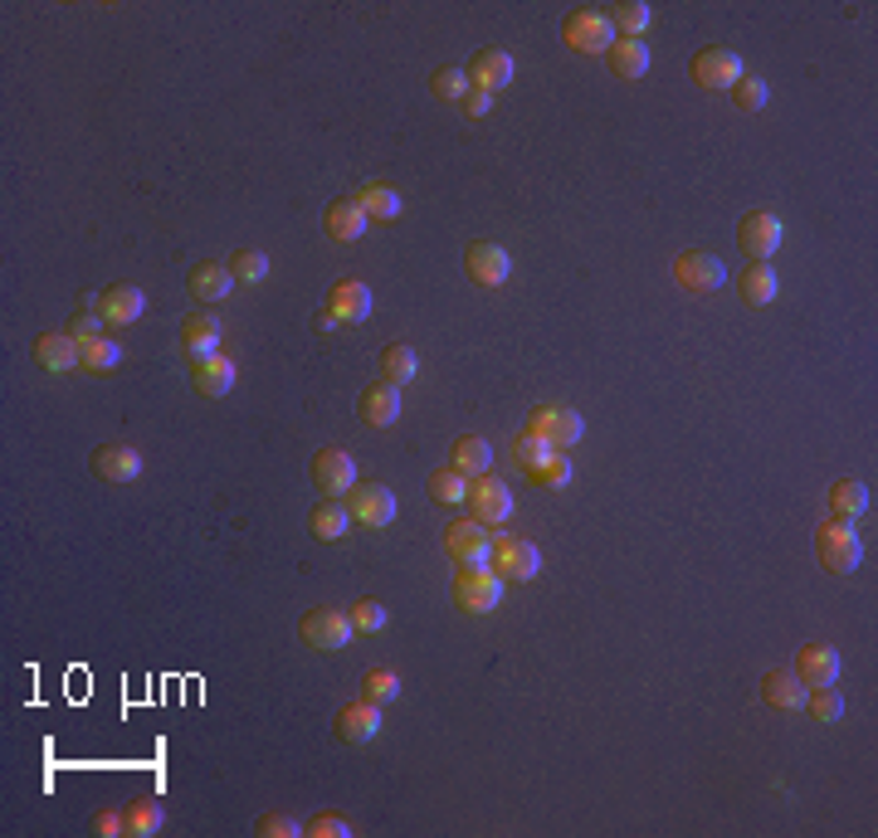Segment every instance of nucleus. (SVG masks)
<instances>
[{
    "label": "nucleus",
    "mask_w": 878,
    "mask_h": 838,
    "mask_svg": "<svg viewBox=\"0 0 878 838\" xmlns=\"http://www.w3.org/2000/svg\"><path fill=\"white\" fill-rule=\"evenodd\" d=\"M571 478H577V468H571V459L561 454V449H557V454H551V459L542 463V468L533 473V483H537V488H551V493H561Z\"/></svg>",
    "instance_id": "nucleus-41"
},
{
    "label": "nucleus",
    "mask_w": 878,
    "mask_h": 838,
    "mask_svg": "<svg viewBox=\"0 0 878 838\" xmlns=\"http://www.w3.org/2000/svg\"><path fill=\"white\" fill-rule=\"evenodd\" d=\"M469 483H474V478H464L459 468L430 473V497L439 507H459V503H469Z\"/></svg>",
    "instance_id": "nucleus-37"
},
{
    "label": "nucleus",
    "mask_w": 878,
    "mask_h": 838,
    "mask_svg": "<svg viewBox=\"0 0 878 838\" xmlns=\"http://www.w3.org/2000/svg\"><path fill=\"white\" fill-rule=\"evenodd\" d=\"M459 108H464V118H489V112H493V93H483V88H469Z\"/></svg>",
    "instance_id": "nucleus-51"
},
{
    "label": "nucleus",
    "mask_w": 878,
    "mask_h": 838,
    "mask_svg": "<svg viewBox=\"0 0 878 838\" xmlns=\"http://www.w3.org/2000/svg\"><path fill=\"white\" fill-rule=\"evenodd\" d=\"M605 59H611V69H615V74L635 84V78H645V74H649V44H645V40H615Z\"/></svg>",
    "instance_id": "nucleus-29"
},
{
    "label": "nucleus",
    "mask_w": 878,
    "mask_h": 838,
    "mask_svg": "<svg viewBox=\"0 0 878 838\" xmlns=\"http://www.w3.org/2000/svg\"><path fill=\"white\" fill-rule=\"evenodd\" d=\"M337 736H342L347 746H371L381 736V702H371V697L347 702V707L337 712Z\"/></svg>",
    "instance_id": "nucleus-14"
},
{
    "label": "nucleus",
    "mask_w": 878,
    "mask_h": 838,
    "mask_svg": "<svg viewBox=\"0 0 878 838\" xmlns=\"http://www.w3.org/2000/svg\"><path fill=\"white\" fill-rule=\"evenodd\" d=\"M742 74H747V64H742V54L727 49V44H713V49L693 54V84L707 88V93H723V88H732Z\"/></svg>",
    "instance_id": "nucleus-8"
},
{
    "label": "nucleus",
    "mask_w": 878,
    "mask_h": 838,
    "mask_svg": "<svg viewBox=\"0 0 878 838\" xmlns=\"http://www.w3.org/2000/svg\"><path fill=\"white\" fill-rule=\"evenodd\" d=\"M469 74L464 69H439L435 78H430V93L435 98H445V103H464V93H469Z\"/></svg>",
    "instance_id": "nucleus-42"
},
{
    "label": "nucleus",
    "mask_w": 878,
    "mask_h": 838,
    "mask_svg": "<svg viewBox=\"0 0 878 838\" xmlns=\"http://www.w3.org/2000/svg\"><path fill=\"white\" fill-rule=\"evenodd\" d=\"M673 278H679L683 293H717L727 283V268L717 254H707V249H689V254L673 258Z\"/></svg>",
    "instance_id": "nucleus-11"
},
{
    "label": "nucleus",
    "mask_w": 878,
    "mask_h": 838,
    "mask_svg": "<svg viewBox=\"0 0 878 838\" xmlns=\"http://www.w3.org/2000/svg\"><path fill=\"white\" fill-rule=\"evenodd\" d=\"M308 527L318 541H342L347 527H352V512H347V503H318L308 517Z\"/></svg>",
    "instance_id": "nucleus-32"
},
{
    "label": "nucleus",
    "mask_w": 878,
    "mask_h": 838,
    "mask_svg": "<svg viewBox=\"0 0 878 838\" xmlns=\"http://www.w3.org/2000/svg\"><path fill=\"white\" fill-rule=\"evenodd\" d=\"M805 707H810V717L825 721V727L844 717V697L835 693V683H830V687H810V693H805Z\"/></svg>",
    "instance_id": "nucleus-39"
},
{
    "label": "nucleus",
    "mask_w": 878,
    "mask_h": 838,
    "mask_svg": "<svg viewBox=\"0 0 878 838\" xmlns=\"http://www.w3.org/2000/svg\"><path fill=\"white\" fill-rule=\"evenodd\" d=\"M781 240H786V224L776 210H751L747 220L737 224V249L747 258H757V264H767L776 249H781Z\"/></svg>",
    "instance_id": "nucleus-9"
},
{
    "label": "nucleus",
    "mask_w": 878,
    "mask_h": 838,
    "mask_svg": "<svg viewBox=\"0 0 878 838\" xmlns=\"http://www.w3.org/2000/svg\"><path fill=\"white\" fill-rule=\"evenodd\" d=\"M312 483H318L322 497H342L356 488V459L342 454V449H322L318 459H312Z\"/></svg>",
    "instance_id": "nucleus-15"
},
{
    "label": "nucleus",
    "mask_w": 878,
    "mask_h": 838,
    "mask_svg": "<svg viewBox=\"0 0 878 838\" xmlns=\"http://www.w3.org/2000/svg\"><path fill=\"white\" fill-rule=\"evenodd\" d=\"M605 15H611V25H615V35H621V40H645V30H649V5H645V0H621V5H611Z\"/></svg>",
    "instance_id": "nucleus-33"
},
{
    "label": "nucleus",
    "mask_w": 878,
    "mask_h": 838,
    "mask_svg": "<svg viewBox=\"0 0 878 838\" xmlns=\"http://www.w3.org/2000/svg\"><path fill=\"white\" fill-rule=\"evenodd\" d=\"M352 200L366 210V220H396L400 214V196L391 186H362Z\"/></svg>",
    "instance_id": "nucleus-36"
},
{
    "label": "nucleus",
    "mask_w": 878,
    "mask_h": 838,
    "mask_svg": "<svg viewBox=\"0 0 878 838\" xmlns=\"http://www.w3.org/2000/svg\"><path fill=\"white\" fill-rule=\"evenodd\" d=\"M732 93H737V108H742V112H761V108H767V98H771V88L761 84V78H747V74H742L737 84H732Z\"/></svg>",
    "instance_id": "nucleus-46"
},
{
    "label": "nucleus",
    "mask_w": 878,
    "mask_h": 838,
    "mask_svg": "<svg viewBox=\"0 0 878 838\" xmlns=\"http://www.w3.org/2000/svg\"><path fill=\"white\" fill-rule=\"evenodd\" d=\"M162 829H166L162 800H132L128 804V834L132 838H152V834H162Z\"/></svg>",
    "instance_id": "nucleus-34"
},
{
    "label": "nucleus",
    "mask_w": 878,
    "mask_h": 838,
    "mask_svg": "<svg viewBox=\"0 0 878 838\" xmlns=\"http://www.w3.org/2000/svg\"><path fill=\"white\" fill-rule=\"evenodd\" d=\"M35 361L44 371H78L84 366V342L74 332H44L35 342Z\"/></svg>",
    "instance_id": "nucleus-18"
},
{
    "label": "nucleus",
    "mask_w": 878,
    "mask_h": 838,
    "mask_svg": "<svg viewBox=\"0 0 878 838\" xmlns=\"http://www.w3.org/2000/svg\"><path fill=\"white\" fill-rule=\"evenodd\" d=\"M322 224H328V234H332L337 244H356V240L366 234V224H371V220H366V210L356 206L352 196H342V200H332V206H328V214H322Z\"/></svg>",
    "instance_id": "nucleus-24"
},
{
    "label": "nucleus",
    "mask_w": 878,
    "mask_h": 838,
    "mask_svg": "<svg viewBox=\"0 0 878 838\" xmlns=\"http://www.w3.org/2000/svg\"><path fill=\"white\" fill-rule=\"evenodd\" d=\"M352 503H347V512H352V522H362L371 531H386L391 522H396V493L386 488V483H356Z\"/></svg>",
    "instance_id": "nucleus-10"
},
{
    "label": "nucleus",
    "mask_w": 878,
    "mask_h": 838,
    "mask_svg": "<svg viewBox=\"0 0 878 838\" xmlns=\"http://www.w3.org/2000/svg\"><path fill=\"white\" fill-rule=\"evenodd\" d=\"M415 371H420V356H415V346H405V342H391L386 351H381V376H386L391 385H405V381H415Z\"/></svg>",
    "instance_id": "nucleus-35"
},
{
    "label": "nucleus",
    "mask_w": 878,
    "mask_h": 838,
    "mask_svg": "<svg viewBox=\"0 0 878 838\" xmlns=\"http://www.w3.org/2000/svg\"><path fill=\"white\" fill-rule=\"evenodd\" d=\"M469 507H474V517L483 527H503L513 517V493L503 478H493V473H483V478L469 483Z\"/></svg>",
    "instance_id": "nucleus-12"
},
{
    "label": "nucleus",
    "mask_w": 878,
    "mask_h": 838,
    "mask_svg": "<svg viewBox=\"0 0 878 838\" xmlns=\"http://www.w3.org/2000/svg\"><path fill=\"white\" fill-rule=\"evenodd\" d=\"M182 346L190 361H206V356H220V322L210 312H190L182 322Z\"/></svg>",
    "instance_id": "nucleus-23"
},
{
    "label": "nucleus",
    "mask_w": 878,
    "mask_h": 838,
    "mask_svg": "<svg viewBox=\"0 0 878 838\" xmlns=\"http://www.w3.org/2000/svg\"><path fill=\"white\" fill-rule=\"evenodd\" d=\"M513 74H517L513 54H508V49H498V44L479 49V54H474V64H469V84L483 88V93H498V88H508V84H513Z\"/></svg>",
    "instance_id": "nucleus-16"
},
{
    "label": "nucleus",
    "mask_w": 878,
    "mask_h": 838,
    "mask_svg": "<svg viewBox=\"0 0 878 838\" xmlns=\"http://www.w3.org/2000/svg\"><path fill=\"white\" fill-rule=\"evenodd\" d=\"M795 677H801L805 687L839 683V649H830V643H805V649L795 653Z\"/></svg>",
    "instance_id": "nucleus-17"
},
{
    "label": "nucleus",
    "mask_w": 878,
    "mask_h": 838,
    "mask_svg": "<svg viewBox=\"0 0 878 838\" xmlns=\"http://www.w3.org/2000/svg\"><path fill=\"white\" fill-rule=\"evenodd\" d=\"M230 274H234V283H264L268 278V254L264 249H240V254L230 258Z\"/></svg>",
    "instance_id": "nucleus-40"
},
{
    "label": "nucleus",
    "mask_w": 878,
    "mask_h": 838,
    "mask_svg": "<svg viewBox=\"0 0 878 838\" xmlns=\"http://www.w3.org/2000/svg\"><path fill=\"white\" fill-rule=\"evenodd\" d=\"M186 283H190V298L196 302H224L234 288V274L224 264H196Z\"/></svg>",
    "instance_id": "nucleus-27"
},
{
    "label": "nucleus",
    "mask_w": 878,
    "mask_h": 838,
    "mask_svg": "<svg viewBox=\"0 0 878 838\" xmlns=\"http://www.w3.org/2000/svg\"><path fill=\"white\" fill-rule=\"evenodd\" d=\"M259 834H264V838H298L303 824L288 819V814H264V819H259Z\"/></svg>",
    "instance_id": "nucleus-49"
},
{
    "label": "nucleus",
    "mask_w": 878,
    "mask_h": 838,
    "mask_svg": "<svg viewBox=\"0 0 878 838\" xmlns=\"http://www.w3.org/2000/svg\"><path fill=\"white\" fill-rule=\"evenodd\" d=\"M869 483H854V478H844V483H835L830 488V512L839 517V522H854V517H864L869 512Z\"/></svg>",
    "instance_id": "nucleus-30"
},
{
    "label": "nucleus",
    "mask_w": 878,
    "mask_h": 838,
    "mask_svg": "<svg viewBox=\"0 0 878 838\" xmlns=\"http://www.w3.org/2000/svg\"><path fill=\"white\" fill-rule=\"evenodd\" d=\"M362 419H366V424H376V429L396 424V419H400V385L381 381V385H371V390H362Z\"/></svg>",
    "instance_id": "nucleus-26"
},
{
    "label": "nucleus",
    "mask_w": 878,
    "mask_h": 838,
    "mask_svg": "<svg viewBox=\"0 0 878 838\" xmlns=\"http://www.w3.org/2000/svg\"><path fill=\"white\" fill-rule=\"evenodd\" d=\"M328 312L337 317V322H366L371 317V288L362 278H342L328 293Z\"/></svg>",
    "instance_id": "nucleus-20"
},
{
    "label": "nucleus",
    "mask_w": 878,
    "mask_h": 838,
    "mask_svg": "<svg viewBox=\"0 0 878 838\" xmlns=\"http://www.w3.org/2000/svg\"><path fill=\"white\" fill-rule=\"evenodd\" d=\"M347 615H352V625L362 629V633H381V629H386V619H391L381 599H356V605L347 609Z\"/></svg>",
    "instance_id": "nucleus-44"
},
{
    "label": "nucleus",
    "mask_w": 878,
    "mask_h": 838,
    "mask_svg": "<svg viewBox=\"0 0 878 838\" xmlns=\"http://www.w3.org/2000/svg\"><path fill=\"white\" fill-rule=\"evenodd\" d=\"M445 551L459 571H479V565L493 561V531L479 517H459V522L445 527Z\"/></svg>",
    "instance_id": "nucleus-3"
},
{
    "label": "nucleus",
    "mask_w": 878,
    "mask_h": 838,
    "mask_svg": "<svg viewBox=\"0 0 878 838\" xmlns=\"http://www.w3.org/2000/svg\"><path fill=\"white\" fill-rule=\"evenodd\" d=\"M503 575L493 565H479V571H459L454 575V605L464 615H493L503 605Z\"/></svg>",
    "instance_id": "nucleus-5"
},
{
    "label": "nucleus",
    "mask_w": 878,
    "mask_h": 838,
    "mask_svg": "<svg viewBox=\"0 0 878 838\" xmlns=\"http://www.w3.org/2000/svg\"><path fill=\"white\" fill-rule=\"evenodd\" d=\"M94 473L108 483H132L142 473V454L132 444H103L94 449Z\"/></svg>",
    "instance_id": "nucleus-22"
},
{
    "label": "nucleus",
    "mask_w": 878,
    "mask_h": 838,
    "mask_svg": "<svg viewBox=\"0 0 878 838\" xmlns=\"http://www.w3.org/2000/svg\"><path fill=\"white\" fill-rule=\"evenodd\" d=\"M493 571L503 575V581H537L542 575V551L533 547L527 537H493Z\"/></svg>",
    "instance_id": "nucleus-7"
},
{
    "label": "nucleus",
    "mask_w": 878,
    "mask_h": 838,
    "mask_svg": "<svg viewBox=\"0 0 878 838\" xmlns=\"http://www.w3.org/2000/svg\"><path fill=\"white\" fill-rule=\"evenodd\" d=\"M94 834L98 838H122V834H128V809H103L94 819Z\"/></svg>",
    "instance_id": "nucleus-50"
},
{
    "label": "nucleus",
    "mask_w": 878,
    "mask_h": 838,
    "mask_svg": "<svg viewBox=\"0 0 878 838\" xmlns=\"http://www.w3.org/2000/svg\"><path fill=\"white\" fill-rule=\"evenodd\" d=\"M362 693H366L371 702H396V697H400V677L391 673V668H371L366 683H362Z\"/></svg>",
    "instance_id": "nucleus-45"
},
{
    "label": "nucleus",
    "mask_w": 878,
    "mask_h": 838,
    "mask_svg": "<svg viewBox=\"0 0 878 838\" xmlns=\"http://www.w3.org/2000/svg\"><path fill=\"white\" fill-rule=\"evenodd\" d=\"M303 834H308V838H352L356 829L347 819H337V814H318V819L303 824Z\"/></svg>",
    "instance_id": "nucleus-48"
},
{
    "label": "nucleus",
    "mask_w": 878,
    "mask_h": 838,
    "mask_svg": "<svg viewBox=\"0 0 878 838\" xmlns=\"http://www.w3.org/2000/svg\"><path fill=\"white\" fill-rule=\"evenodd\" d=\"M98 312L108 317V327H128L146 312V293L132 288V283H112L103 298H98Z\"/></svg>",
    "instance_id": "nucleus-19"
},
{
    "label": "nucleus",
    "mask_w": 878,
    "mask_h": 838,
    "mask_svg": "<svg viewBox=\"0 0 878 838\" xmlns=\"http://www.w3.org/2000/svg\"><path fill=\"white\" fill-rule=\"evenodd\" d=\"M815 551H820V565H825L830 575H854L864 561V541L859 531H854V522H820L815 531Z\"/></svg>",
    "instance_id": "nucleus-1"
},
{
    "label": "nucleus",
    "mask_w": 878,
    "mask_h": 838,
    "mask_svg": "<svg viewBox=\"0 0 878 838\" xmlns=\"http://www.w3.org/2000/svg\"><path fill=\"white\" fill-rule=\"evenodd\" d=\"M464 264H469V278H474L479 288H503V283L513 278V254L503 244H493V240L469 244Z\"/></svg>",
    "instance_id": "nucleus-13"
},
{
    "label": "nucleus",
    "mask_w": 878,
    "mask_h": 838,
    "mask_svg": "<svg viewBox=\"0 0 878 838\" xmlns=\"http://www.w3.org/2000/svg\"><path fill=\"white\" fill-rule=\"evenodd\" d=\"M454 468L464 473V478H483V473L493 468V444H489L483 434L454 439Z\"/></svg>",
    "instance_id": "nucleus-28"
},
{
    "label": "nucleus",
    "mask_w": 878,
    "mask_h": 838,
    "mask_svg": "<svg viewBox=\"0 0 878 838\" xmlns=\"http://www.w3.org/2000/svg\"><path fill=\"white\" fill-rule=\"evenodd\" d=\"M527 434H537V439H547L551 449H577L581 444V434H585V419L571 410V405H537L533 415H527Z\"/></svg>",
    "instance_id": "nucleus-4"
},
{
    "label": "nucleus",
    "mask_w": 878,
    "mask_h": 838,
    "mask_svg": "<svg viewBox=\"0 0 878 838\" xmlns=\"http://www.w3.org/2000/svg\"><path fill=\"white\" fill-rule=\"evenodd\" d=\"M352 633H356L352 615H342V609H332V605H318L303 615V643L318 653H342L347 643H352Z\"/></svg>",
    "instance_id": "nucleus-6"
},
{
    "label": "nucleus",
    "mask_w": 878,
    "mask_h": 838,
    "mask_svg": "<svg viewBox=\"0 0 878 838\" xmlns=\"http://www.w3.org/2000/svg\"><path fill=\"white\" fill-rule=\"evenodd\" d=\"M805 693H810V687L795 677V668H771V673L761 677V697H767L776 712H801Z\"/></svg>",
    "instance_id": "nucleus-21"
},
{
    "label": "nucleus",
    "mask_w": 878,
    "mask_h": 838,
    "mask_svg": "<svg viewBox=\"0 0 878 838\" xmlns=\"http://www.w3.org/2000/svg\"><path fill=\"white\" fill-rule=\"evenodd\" d=\"M776 293H781L776 268L771 264H747V274H742V302H751V308H767V302H776Z\"/></svg>",
    "instance_id": "nucleus-31"
},
{
    "label": "nucleus",
    "mask_w": 878,
    "mask_h": 838,
    "mask_svg": "<svg viewBox=\"0 0 878 838\" xmlns=\"http://www.w3.org/2000/svg\"><path fill=\"white\" fill-rule=\"evenodd\" d=\"M234 361L230 356H206V361H196V371H190V385H196L206 400H220V395H230L234 390Z\"/></svg>",
    "instance_id": "nucleus-25"
},
{
    "label": "nucleus",
    "mask_w": 878,
    "mask_h": 838,
    "mask_svg": "<svg viewBox=\"0 0 878 838\" xmlns=\"http://www.w3.org/2000/svg\"><path fill=\"white\" fill-rule=\"evenodd\" d=\"M551 454H557V449H551V444H547V439H537V434H527V429H523V434H517V439H513V459H517V468H523V473H527V478H533V473H537V468H542V463H547Z\"/></svg>",
    "instance_id": "nucleus-38"
},
{
    "label": "nucleus",
    "mask_w": 878,
    "mask_h": 838,
    "mask_svg": "<svg viewBox=\"0 0 878 838\" xmlns=\"http://www.w3.org/2000/svg\"><path fill=\"white\" fill-rule=\"evenodd\" d=\"M561 40H567V49H577V54H611V44L621 40L615 35V25H611V15L605 10H595V5H581V10H571L567 20H561Z\"/></svg>",
    "instance_id": "nucleus-2"
},
{
    "label": "nucleus",
    "mask_w": 878,
    "mask_h": 838,
    "mask_svg": "<svg viewBox=\"0 0 878 838\" xmlns=\"http://www.w3.org/2000/svg\"><path fill=\"white\" fill-rule=\"evenodd\" d=\"M122 361V346L112 342V337H94V342H84V371H112Z\"/></svg>",
    "instance_id": "nucleus-43"
},
{
    "label": "nucleus",
    "mask_w": 878,
    "mask_h": 838,
    "mask_svg": "<svg viewBox=\"0 0 878 838\" xmlns=\"http://www.w3.org/2000/svg\"><path fill=\"white\" fill-rule=\"evenodd\" d=\"M103 327H108V317L98 312V308H78L74 322H69V332L78 337V342H94V337H103Z\"/></svg>",
    "instance_id": "nucleus-47"
}]
</instances>
